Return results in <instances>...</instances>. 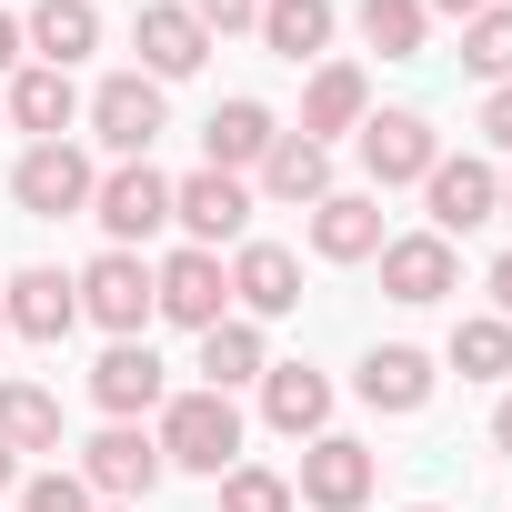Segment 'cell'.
<instances>
[{"mask_svg":"<svg viewBox=\"0 0 512 512\" xmlns=\"http://www.w3.org/2000/svg\"><path fill=\"white\" fill-rule=\"evenodd\" d=\"M151 442H161V472H201V482H221L231 462H241V412H231V392H171L161 402V422H151Z\"/></svg>","mask_w":512,"mask_h":512,"instance_id":"1","label":"cell"},{"mask_svg":"<svg viewBox=\"0 0 512 512\" xmlns=\"http://www.w3.org/2000/svg\"><path fill=\"white\" fill-rule=\"evenodd\" d=\"M91 191H101V171H91L81 141H31V151L11 161V201H21L31 221H71V211H91Z\"/></svg>","mask_w":512,"mask_h":512,"instance_id":"2","label":"cell"},{"mask_svg":"<svg viewBox=\"0 0 512 512\" xmlns=\"http://www.w3.org/2000/svg\"><path fill=\"white\" fill-rule=\"evenodd\" d=\"M151 312L161 322H181V332H211V322H231V262L221 251H171V262H151Z\"/></svg>","mask_w":512,"mask_h":512,"instance_id":"3","label":"cell"},{"mask_svg":"<svg viewBox=\"0 0 512 512\" xmlns=\"http://www.w3.org/2000/svg\"><path fill=\"white\" fill-rule=\"evenodd\" d=\"M91 141L111 151V161H151V141L171 131V111H161V81H141V71H111L91 101Z\"/></svg>","mask_w":512,"mask_h":512,"instance_id":"4","label":"cell"},{"mask_svg":"<svg viewBox=\"0 0 512 512\" xmlns=\"http://www.w3.org/2000/svg\"><path fill=\"white\" fill-rule=\"evenodd\" d=\"M372 482H382L372 442H352V432H312V442H302V472H292V502H312V512H362Z\"/></svg>","mask_w":512,"mask_h":512,"instance_id":"5","label":"cell"},{"mask_svg":"<svg viewBox=\"0 0 512 512\" xmlns=\"http://www.w3.org/2000/svg\"><path fill=\"white\" fill-rule=\"evenodd\" d=\"M91 221L111 231V251H141L151 231H171V181L151 161H111L101 191H91Z\"/></svg>","mask_w":512,"mask_h":512,"instance_id":"6","label":"cell"},{"mask_svg":"<svg viewBox=\"0 0 512 512\" xmlns=\"http://www.w3.org/2000/svg\"><path fill=\"white\" fill-rule=\"evenodd\" d=\"M71 472L91 482V502H151V492H161V442H151L141 422H111V432L81 442Z\"/></svg>","mask_w":512,"mask_h":512,"instance_id":"7","label":"cell"},{"mask_svg":"<svg viewBox=\"0 0 512 512\" xmlns=\"http://www.w3.org/2000/svg\"><path fill=\"white\" fill-rule=\"evenodd\" d=\"M81 282V322H101L111 342H141V322H161L151 312V262L141 251H101L91 272H71Z\"/></svg>","mask_w":512,"mask_h":512,"instance_id":"8","label":"cell"},{"mask_svg":"<svg viewBox=\"0 0 512 512\" xmlns=\"http://www.w3.org/2000/svg\"><path fill=\"white\" fill-rule=\"evenodd\" d=\"M422 211H432V231H442V241H462V231L502 221V171H492V161H472V151H462V161L442 151V161L422 171Z\"/></svg>","mask_w":512,"mask_h":512,"instance_id":"9","label":"cell"},{"mask_svg":"<svg viewBox=\"0 0 512 512\" xmlns=\"http://www.w3.org/2000/svg\"><path fill=\"white\" fill-rule=\"evenodd\" d=\"M171 221L191 231V251H221V241H251V181H231V171H191V181H171Z\"/></svg>","mask_w":512,"mask_h":512,"instance_id":"10","label":"cell"},{"mask_svg":"<svg viewBox=\"0 0 512 512\" xmlns=\"http://www.w3.org/2000/svg\"><path fill=\"white\" fill-rule=\"evenodd\" d=\"M352 141H362V171H372V191H402V181H422V171L442 161V131H432L422 111H372Z\"/></svg>","mask_w":512,"mask_h":512,"instance_id":"11","label":"cell"},{"mask_svg":"<svg viewBox=\"0 0 512 512\" xmlns=\"http://www.w3.org/2000/svg\"><path fill=\"white\" fill-rule=\"evenodd\" d=\"M372 262H382V292H392L402 312H422V302H442V292L462 282V262H452V241H442V231H392Z\"/></svg>","mask_w":512,"mask_h":512,"instance_id":"12","label":"cell"},{"mask_svg":"<svg viewBox=\"0 0 512 512\" xmlns=\"http://www.w3.org/2000/svg\"><path fill=\"white\" fill-rule=\"evenodd\" d=\"M231 302H241V322H282V312H302V251H282V241H241V251H231Z\"/></svg>","mask_w":512,"mask_h":512,"instance_id":"13","label":"cell"},{"mask_svg":"<svg viewBox=\"0 0 512 512\" xmlns=\"http://www.w3.org/2000/svg\"><path fill=\"white\" fill-rule=\"evenodd\" d=\"M131 51H141V81H191L211 61V31L181 11V0H141V21H131Z\"/></svg>","mask_w":512,"mask_h":512,"instance_id":"14","label":"cell"},{"mask_svg":"<svg viewBox=\"0 0 512 512\" xmlns=\"http://www.w3.org/2000/svg\"><path fill=\"white\" fill-rule=\"evenodd\" d=\"M71 322H81V282H71V272H51V262L11 272V292H0V332H21V342H61Z\"/></svg>","mask_w":512,"mask_h":512,"instance_id":"15","label":"cell"},{"mask_svg":"<svg viewBox=\"0 0 512 512\" xmlns=\"http://www.w3.org/2000/svg\"><path fill=\"white\" fill-rule=\"evenodd\" d=\"M91 402H101L111 422H141V412H161V402H171V372H161V352H151V342H111V352L91 362Z\"/></svg>","mask_w":512,"mask_h":512,"instance_id":"16","label":"cell"},{"mask_svg":"<svg viewBox=\"0 0 512 512\" xmlns=\"http://www.w3.org/2000/svg\"><path fill=\"white\" fill-rule=\"evenodd\" d=\"M0 121H11V131H31V141H71V121H81V91H71V71H51V61H21V71H11V91H0Z\"/></svg>","mask_w":512,"mask_h":512,"instance_id":"17","label":"cell"},{"mask_svg":"<svg viewBox=\"0 0 512 512\" xmlns=\"http://www.w3.org/2000/svg\"><path fill=\"white\" fill-rule=\"evenodd\" d=\"M272 141H282V121H272V101H251V91H241V101H221V111L201 121V161H211V171H231V181H241V171H262V161H272Z\"/></svg>","mask_w":512,"mask_h":512,"instance_id":"18","label":"cell"},{"mask_svg":"<svg viewBox=\"0 0 512 512\" xmlns=\"http://www.w3.org/2000/svg\"><path fill=\"white\" fill-rule=\"evenodd\" d=\"M251 201H282V211L332 201V151H322V141H302V131H282V141H272V161L251 171Z\"/></svg>","mask_w":512,"mask_h":512,"instance_id":"19","label":"cell"},{"mask_svg":"<svg viewBox=\"0 0 512 512\" xmlns=\"http://www.w3.org/2000/svg\"><path fill=\"white\" fill-rule=\"evenodd\" d=\"M372 121V81H362V61H322L312 71V91H302V141H342V131H362Z\"/></svg>","mask_w":512,"mask_h":512,"instance_id":"20","label":"cell"},{"mask_svg":"<svg viewBox=\"0 0 512 512\" xmlns=\"http://www.w3.org/2000/svg\"><path fill=\"white\" fill-rule=\"evenodd\" d=\"M432 382H442V372H432V352H412V342H372L352 392H362L372 412H392V422H402V412H422V402H432Z\"/></svg>","mask_w":512,"mask_h":512,"instance_id":"21","label":"cell"},{"mask_svg":"<svg viewBox=\"0 0 512 512\" xmlns=\"http://www.w3.org/2000/svg\"><path fill=\"white\" fill-rule=\"evenodd\" d=\"M262 422H272L282 442L332 432V382H322L312 362H272V372H262Z\"/></svg>","mask_w":512,"mask_h":512,"instance_id":"22","label":"cell"},{"mask_svg":"<svg viewBox=\"0 0 512 512\" xmlns=\"http://www.w3.org/2000/svg\"><path fill=\"white\" fill-rule=\"evenodd\" d=\"M392 231H382V201L372 191H332V201H312V251L322 262H372Z\"/></svg>","mask_w":512,"mask_h":512,"instance_id":"23","label":"cell"},{"mask_svg":"<svg viewBox=\"0 0 512 512\" xmlns=\"http://www.w3.org/2000/svg\"><path fill=\"white\" fill-rule=\"evenodd\" d=\"M191 372H201V392H241V382H262V372H272V342H262V322H241V312H231V322H211Z\"/></svg>","mask_w":512,"mask_h":512,"instance_id":"24","label":"cell"},{"mask_svg":"<svg viewBox=\"0 0 512 512\" xmlns=\"http://www.w3.org/2000/svg\"><path fill=\"white\" fill-rule=\"evenodd\" d=\"M21 51H41L51 71H71V61L101 51V11H91V0H41V11L21 21Z\"/></svg>","mask_w":512,"mask_h":512,"instance_id":"25","label":"cell"},{"mask_svg":"<svg viewBox=\"0 0 512 512\" xmlns=\"http://www.w3.org/2000/svg\"><path fill=\"white\" fill-rule=\"evenodd\" d=\"M262 51H282V61H322L332 51V0H262Z\"/></svg>","mask_w":512,"mask_h":512,"instance_id":"26","label":"cell"},{"mask_svg":"<svg viewBox=\"0 0 512 512\" xmlns=\"http://www.w3.org/2000/svg\"><path fill=\"white\" fill-rule=\"evenodd\" d=\"M0 442H11V452H61V392L0 382Z\"/></svg>","mask_w":512,"mask_h":512,"instance_id":"27","label":"cell"},{"mask_svg":"<svg viewBox=\"0 0 512 512\" xmlns=\"http://www.w3.org/2000/svg\"><path fill=\"white\" fill-rule=\"evenodd\" d=\"M452 372H462V382H502V372H512V322H502V312L452 322Z\"/></svg>","mask_w":512,"mask_h":512,"instance_id":"28","label":"cell"},{"mask_svg":"<svg viewBox=\"0 0 512 512\" xmlns=\"http://www.w3.org/2000/svg\"><path fill=\"white\" fill-rule=\"evenodd\" d=\"M362 41H372L382 61H422L432 11H422V0H362Z\"/></svg>","mask_w":512,"mask_h":512,"instance_id":"29","label":"cell"},{"mask_svg":"<svg viewBox=\"0 0 512 512\" xmlns=\"http://www.w3.org/2000/svg\"><path fill=\"white\" fill-rule=\"evenodd\" d=\"M462 71H482V81H512V0H492L482 21H462Z\"/></svg>","mask_w":512,"mask_h":512,"instance_id":"30","label":"cell"},{"mask_svg":"<svg viewBox=\"0 0 512 512\" xmlns=\"http://www.w3.org/2000/svg\"><path fill=\"white\" fill-rule=\"evenodd\" d=\"M221 512H292V472H272V462H231V472H221Z\"/></svg>","mask_w":512,"mask_h":512,"instance_id":"31","label":"cell"},{"mask_svg":"<svg viewBox=\"0 0 512 512\" xmlns=\"http://www.w3.org/2000/svg\"><path fill=\"white\" fill-rule=\"evenodd\" d=\"M21 512H101V502H91L81 472H31V482H21Z\"/></svg>","mask_w":512,"mask_h":512,"instance_id":"32","label":"cell"},{"mask_svg":"<svg viewBox=\"0 0 512 512\" xmlns=\"http://www.w3.org/2000/svg\"><path fill=\"white\" fill-rule=\"evenodd\" d=\"M181 11H191V21L221 41V31H251V21H262V0H181Z\"/></svg>","mask_w":512,"mask_h":512,"instance_id":"33","label":"cell"},{"mask_svg":"<svg viewBox=\"0 0 512 512\" xmlns=\"http://www.w3.org/2000/svg\"><path fill=\"white\" fill-rule=\"evenodd\" d=\"M482 141L512 151V81H492V101H482Z\"/></svg>","mask_w":512,"mask_h":512,"instance_id":"34","label":"cell"},{"mask_svg":"<svg viewBox=\"0 0 512 512\" xmlns=\"http://www.w3.org/2000/svg\"><path fill=\"white\" fill-rule=\"evenodd\" d=\"M482 292H492V312H502V322H512V251H502V262H492V272H482Z\"/></svg>","mask_w":512,"mask_h":512,"instance_id":"35","label":"cell"},{"mask_svg":"<svg viewBox=\"0 0 512 512\" xmlns=\"http://www.w3.org/2000/svg\"><path fill=\"white\" fill-rule=\"evenodd\" d=\"M422 11H432V21H482L492 0H422Z\"/></svg>","mask_w":512,"mask_h":512,"instance_id":"36","label":"cell"},{"mask_svg":"<svg viewBox=\"0 0 512 512\" xmlns=\"http://www.w3.org/2000/svg\"><path fill=\"white\" fill-rule=\"evenodd\" d=\"M0 71H21V21L0 11Z\"/></svg>","mask_w":512,"mask_h":512,"instance_id":"37","label":"cell"},{"mask_svg":"<svg viewBox=\"0 0 512 512\" xmlns=\"http://www.w3.org/2000/svg\"><path fill=\"white\" fill-rule=\"evenodd\" d=\"M492 442H502V462H512V392L492 402Z\"/></svg>","mask_w":512,"mask_h":512,"instance_id":"38","label":"cell"},{"mask_svg":"<svg viewBox=\"0 0 512 512\" xmlns=\"http://www.w3.org/2000/svg\"><path fill=\"white\" fill-rule=\"evenodd\" d=\"M11 482H21V452H11V442H0V492H11Z\"/></svg>","mask_w":512,"mask_h":512,"instance_id":"39","label":"cell"},{"mask_svg":"<svg viewBox=\"0 0 512 512\" xmlns=\"http://www.w3.org/2000/svg\"><path fill=\"white\" fill-rule=\"evenodd\" d=\"M502 221H512V171H502Z\"/></svg>","mask_w":512,"mask_h":512,"instance_id":"40","label":"cell"},{"mask_svg":"<svg viewBox=\"0 0 512 512\" xmlns=\"http://www.w3.org/2000/svg\"><path fill=\"white\" fill-rule=\"evenodd\" d=\"M101 512H141V502H101Z\"/></svg>","mask_w":512,"mask_h":512,"instance_id":"41","label":"cell"},{"mask_svg":"<svg viewBox=\"0 0 512 512\" xmlns=\"http://www.w3.org/2000/svg\"><path fill=\"white\" fill-rule=\"evenodd\" d=\"M412 512H442V502H412Z\"/></svg>","mask_w":512,"mask_h":512,"instance_id":"42","label":"cell"},{"mask_svg":"<svg viewBox=\"0 0 512 512\" xmlns=\"http://www.w3.org/2000/svg\"><path fill=\"white\" fill-rule=\"evenodd\" d=\"M0 342H11V332H0Z\"/></svg>","mask_w":512,"mask_h":512,"instance_id":"43","label":"cell"}]
</instances>
